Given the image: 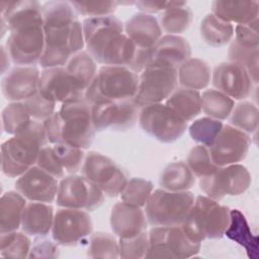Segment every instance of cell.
<instances>
[{
    "instance_id": "cell-1",
    "label": "cell",
    "mask_w": 259,
    "mask_h": 259,
    "mask_svg": "<svg viewBox=\"0 0 259 259\" xmlns=\"http://www.w3.org/2000/svg\"><path fill=\"white\" fill-rule=\"evenodd\" d=\"M1 21L9 31L6 49L16 66L39 64L45 48L42 5L37 1H0Z\"/></svg>"
},
{
    "instance_id": "cell-2",
    "label": "cell",
    "mask_w": 259,
    "mask_h": 259,
    "mask_svg": "<svg viewBox=\"0 0 259 259\" xmlns=\"http://www.w3.org/2000/svg\"><path fill=\"white\" fill-rule=\"evenodd\" d=\"M45 48L39 61L44 69L65 67L85 47L83 27L69 1H49L42 5Z\"/></svg>"
},
{
    "instance_id": "cell-3",
    "label": "cell",
    "mask_w": 259,
    "mask_h": 259,
    "mask_svg": "<svg viewBox=\"0 0 259 259\" xmlns=\"http://www.w3.org/2000/svg\"><path fill=\"white\" fill-rule=\"evenodd\" d=\"M82 27L87 52L97 64L130 68L138 48L127 37L123 23L117 17L85 18Z\"/></svg>"
},
{
    "instance_id": "cell-4",
    "label": "cell",
    "mask_w": 259,
    "mask_h": 259,
    "mask_svg": "<svg viewBox=\"0 0 259 259\" xmlns=\"http://www.w3.org/2000/svg\"><path fill=\"white\" fill-rule=\"evenodd\" d=\"M47 143L44 123L31 119L12 138L2 144V172L11 178L19 177L36 164L38 154Z\"/></svg>"
},
{
    "instance_id": "cell-5",
    "label": "cell",
    "mask_w": 259,
    "mask_h": 259,
    "mask_svg": "<svg viewBox=\"0 0 259 259\" xmlns=\"http://www.w3.org/2000/svg\"><path fill=\"white\" fill-rule=\"evenodd\" d=\"M230 222V208L206 195L195 196L194 203L181 224L185 234L196 243L205 239H220Z\"/></svg>"
},
{
    "instance_id": "cell-6",
    "label": "cell",
    "mask_w": 259,
    "mask_h": 259,
    "mask_svg": "<svg viewBox=\"0 0 259 259\" xmlns=\"http://www.w3.org/2000/svg\"><path fill=\"white\" fill-rule=\"evenodd\" d=\"M139 75L125 66L105 65L84 92L85 98L95 103L134 99L138 89Z\"/></svg>"
},
{
    "instance_id": "cell-7",
    "label": "cell",
    "mask_w": 259,
    "mask_h": 259,
    "mask_svg": "<svg viewBox=\"0 0 259 259\" xmlns=\"http://www.w3.org/2000/svg\"><path fill=\"white\" fill-rule=\"evenodd\" d=\"M194 200L195 196L189 190H153L144 206L147 221L153 227L181 225L186 220Z\"/></svg>"
},
{
    "instance_id": "cell-8",
    "label": "cell",
    "mask_w": 259,
    "mask_h": 259,
    "mask_svg": "<svg viewBox=\"0 0 259 259\" xmlns=\"http://www.w3.org/2000/svg\"><path fill=\"white\" fill-rule=\"evenodd\" d=\"M62 142L81 149L91 146L95 137V127L92 120V105L84 94L61 104Z\"/></svg>"
},
{
    "instance_id": "cell-9",
    "label": "cell",
    "mask_w": 259,
    "mask_h": 259,
    "mask_svg": "<svg viewBox=\"0 0 259 259\" xmlns=\"http://www.w3.org/2000/svg\"><path fill=\"white\" fill-rule=\"evenodd\" d=\"M148 236L149 249L145 258H190L199 252L201 246L185 234L181 225L153 227Z\"/></svg>"
},
{
    "instance_id": "cell-10",
    "label": "cell",
    "mask_w": 259,
    "mask_h": 259,
    "mask_svg": "<svg viewBox=\"0 0 259 259\" xmlns=\"http://www.w3.org/2000/svg\"><path fill=\"white\" fill-rule=\"evenodd\" d=\"M138 120L145 133L162 143H173L179 140L187 128V122L163 103L142 107Z\"/></svg>"
},
{
    "instance_id": "cell-11",
    "label": "cell",
    "mask_w": 259,
    "mask_h": 259,
    "mask_svg": "<svg viewBox=\"0 0 259 259\" xmlns=\"http://www.w3.org/2000/svg\"><path fill=\"white\" fill-rule=\"evenodd\" d=\"M177 86V69L156 65L148 66L139 74L134 101L140 108L162 103L175 91Z\"/></svg>"
},
{
    "instance_id": "cell-12",
    "label": "cell",
    "mask_w": 259,
    "mask_h": 259,
    "mask_svg": "<svg viewBox=\"0 0 259 259\" xmlns=\"http://www.w3.org/2000/svg\"><path fill=\"white\" fill-rule=\"evenodd\" d=\"M81 175L108 197L119 195L128 180L110 158L94 151L86 154Z\"/></svg>"
},
{
    "instance_id": "cell-13",
    "label": "cell",
    "mask_w": 259,
    "mask_h": 259,
    "mask_svg": "<svg viewBox=\"0 0 259 259\" xmlns=\"http://www.w3.org/2000/svg\"><path fill=\"white\" fill-rule=\"evenodd\" d=\"M251 184L247 168L239 163L219 167L212 174L199 178L200 189L206 196L221 200L227 195H240Z\"/></svg>"
},
{
    "instance_id": "cell-14",
    "label": "cell",
    "mask_w": 259,
    "mask_h": 259,
    "mask_svg": "<svg viewBox=\"0 0 259 259\" xmlns=\"http://www.w3.org/2000/svg\"><path fill=\"white\" fill-rule=\"evenodd\" d=\"M104 200L103 192L83 175L71 174L61 179L56 197L61 207L93 210Z\"/></svg>"
},
{
    "instance_id": "cell-15",
    "label": "cell",
    "mask_w": 259,
    "mask_h": 259,
    "mask_svg": "<svg viewBox=\"0 0 259 259\" xmlns=\"http://www.w3.org/2000/svg\"><path fill=\"white\" fill-rule=\"evenodd\" d=\"M93 223L83 209L62 207L54 217L52 236L54 241L63 246H75L91 235Z\"/></svg>"
},
{
    "instance_id": "cell-16",
    "label": "cell",
    "mask_w": 259,
    "mask_h": 259,
    "mask_svg": "<svg viewBox=\"0 0 259 259\" xmlns=\"http://www.w3.org/2000/svg\"><path fill=\"white\" fill-rule=\"evenodd\" d=\"M139 106L134 99L107 101L92 105V120L96 131H125L139 118Z\"/></svg>"
},
{
    "instance_id": "cell-17",
    "label": "cell",
    "mask_w": 259,
    "mask_h": 259,
    "mask_svg": "<svg viewBox=\"0 0 259 259\" xmlns=\"http://www.w3.org/2000/svg\"><path fill=\"white\" fill-rule=\"evenodd\" d=\"M251 140L248 134L232 126L223 125L208 151L213 163L221 167L241 162L248 154Z\"/></svg>"
},
{
    "instance_id": "cell-18",
    "label": "cell",
    "mask_w": 259,
    "mask_h": 259,
    "mask_svg": "<svg viewBox=\"0 0 259 259\" xmlns=\"http://www.w3.org/2000/svg\"><path fill=\"white\" fill-rule=\"evenodd\" d=\"M211 83L214 89L234 100H244L252 94L254 82L242 66L234 62L218 64L211 72Z\"/></svg>"
},
{
    "instance_id": "cell-19",
    "label": "cell",
    "mask_w": 259,
    "mask_h": 259,
    "mask_svg": "<svg viewBox=\"0 0 259 259\" xmlns=\"http://www.w3.org/2000/svg\"><path fill=\"white\" fill-rule=\"evenodd\" d=\"M38 93L54 103H63L84 94L83 88L70 75L66 67L44 69L38 82Z\"/></svg>"
},
{
    "instance_id": "cell-20",
    "label": "cell",
    "mask_w": 259,
    "mask_h": 259,
    "mask_svg": "<svg viewBox=\"0 0 259 259\" xmlns=\"http://www.w3.org/2000/svg\"><path fill=\"white\" fill-rule=\"evenodd\" d=\"M14 186L27 200L51 203L57 197L59 182L57 178L34 165L17 177Z\"/></svg>"
},
{
    "instance_id": "cell-21",
    "label": "cell",
    "mask_w": 259,
    "mask_h": 259,
    "mask_svg": "<svg viewBox=\"0 0 259 259\" xmlns=\"http://www.w3.org/2000/svg\"><path fill=\"white\" fill-rule=\"evenodd\" d=\"M40 72L35 66H16L1 82L4 97L11 102H23L38 91Z\"/></svg>"
},
{
    "instance_id": "cell-22",
    "label": "cell",
    "mask_w": 259,
    "mask_h": 259,
    "mask_svg": "<svg viewBox=\"0 0 259 259\" xmlns=\"http://www.w3.org/2000/svg\"><path fill=\"white\" fill-rule=\"evenodd\" d=\"M191 58V47L181 35L165 34L150 50L149 65L165 66L178 69Z\"/></svg>"
},
{
    "instance_id": "cell-23",
    "label": "cell",
    "mask_w": 259,
    "mask_h": 259,
    "mask_svg": "<svg viewBox=\"0 0 259 259\" xmlns=\"http://www.w3.org/2000/svg\"><path fill=\"white\" fill-rule=\"evenodd\" d=\"M148 221L145 210L142 207L126 203L117 202L110 212V227L118 238H131L145 232Z\"/></svg>"
},
{
    "instance_id": "cell-24",
    "label": "cell",
    "mask_w": 259,
    "mask_h": 259,
    "mask_svg": "<svg viewBox=\"0 0 259 259\" xmlns=\"http://www.w3.org/2000/svg\"><path fill=\"white\" fill-rule=\"evenodd\" d=\"M123 26L127 37L137 48L143 50L152 49L163 33L158 19L152 14L141 11L132 15Z\"/></svg>"
},
{
    "instance_id": "cell-25",
    "label": "cell",
    "mask_w": 259,
    "mask_h": 259,
    "mask_svg": "<svg viewBox=\"0 0 259 259\" xmlns=\"http://www.w3.org/2000/svg\"><path fill=\"white\" fill-rule=\"evenodd\" d=\"M211 13L232 24H249L258 19L259 3L258 1L217 0L211 3Z\"/></svg>"
},
{
    "instance_id": "cell-26",
    "label": "cell",
    "mask_w": 259,
    "mask_h": 259,
    "mask_svg": "<svg viewBox=\"0 0 259 259\" xmlns=\"http://www.w3.org/2000/svg\"><path fill=\"white\" fill-rule=\"evenodd\" d=\"M54 217L50 203L31 201L24 208L20 228L28 236L45 237L52 231Z\"/></svg>"
},
{
    "instance_id": "cell-27",
    "label": "cell",
    "mask_w": 259,
    "mask_h": 259,
    "mask_svg": "<svg viewBox=\"0 0 259 259\" xmlns=\"http://www.w3.org/2000/svg\"><path fill=\"white\" fill-rule=\"evenodd\" d=\"M26 198L18 191L5 192L0 199V234L17 231L21 227V221Z\"/></svg>"
},
{
    "instance_id": "cell-28",
    "label": "cell",
    "mask_w": 259,
    "mask_h": 259,
    "mask_svg": "<svg viewBox=\"0 0 259 259\" xmlns=\"http://www.w3.org/2000/svg\"><path fill=\"white\" fill-rule=\"evenodd\" d=\"M177 76L180 87L199 91L209 85L211 70L205 61L189 58L177 69Z\"/></svg>"
},
{
    "instance_id": "cell-29",
    "label": "cell",
    "mask_w": 259,
    "mask_h": 259,
    "mask_svg": "<svg viewBox=\"0 0 259 259\" xmlns=\"http://www.w3.org/2000/svg\"><path fill=\"white\" fill-rule=\"evenodd\" d=\"M224 235L242 246L250 258L257 257L258 237L253 235L245 215L239 209H230V222Z\"/></svg>"
},
{
    "instance_id": "cell-30",
    "label": "cell",
    "mask_w": 259,
    "mask_h": 259,
    "mask_svg": "<svg viewBox=\"0 0 259 259\" xmlns=\"http://www.w3.org/2000/svg\"><path fill=\"white\" fill-rule=\"evenodd\" d=\"M165 104L187 122L201 112V94L196 90L179 87L165 100Z\"/></svg>"
},
{
    "instance_id": "cell-31",
    "label": "cell",
    "mask_w": 259,
    "mask_h": 259,
    "mask_svg": "<svg viewBox=\"0 0 259 259\" xmlns=\"http://www.w3.org/2000/svg\"><path fill=\"white\" fill-rule=\"evenodd\" d=\"M196 181L186 162L179 161L170 163L165 167L159 178V184L163 189L169 191L189 190Z\"/></svg>"
},
{
    "instance_id": "cell-32",
    "label": "cell",
    "mask_w": 259,
    "mask_h": 259,
    "mask_svg": "<svg viewBox=\"0 0 259 259\" xmlns=\"http://www.w3.org/2000/svg\"><path fill=\"white\" fill-rule=\"evenodd\" d=\"M199 30L201 38L205 44L210 47L220 48L232 40L235 27L232 23L217 17L213 13H208L201 20Z\"/></svg>"
},
{
    "instance_id": "cell-33",
    "label": "cell",
    "mask_w": 259,
    "mask_h": 259,
    "mask_svg": "<svg viewBox=\"0 0 259 259\" xmlns=\"http://www.w3.org/2000/svg\"><path fill=\"white\" fill-rule=\"evenodd\" d=\"M192 19L193 13L186 6V2H178L175 6L163 11L158 21L167 34L179 35L190 26Z\"/></svg>"
},
{
    "instance_id": "cell-34",
    "label": "cell",
    "mask_w": 259,
    "mask_h": 259,
    "mask_svg": "<svg viewBox=\"0 0 259 259\" xmlns=\"http://www.w3.org/2000/svg\"><path fill=\"white\" fill-rule=\"evenodd\" d=\"M65 67L70 75L83 88L84 92L98 72L97 63L90 54L84 50L71 57Z\"/></svg>"
},
{
    "instance_id": "cell-35",
    "label": "cell",
    "mask_w": 259,
    "mask_h": 259,
    "mask_svg": "<svg viewBox=\"0 0 259 259\" xmlns=\"http://www.w3.org/2000/svg\"><path fill=\"white\" fill-rule=\"evenodd\" d=\"M234 106V99L214 88L206 89L201 94V111L208 117L225 120L229 118Z\"/></svg>"
},
{
    "instance_id": "cell-36",
    "label": "cell",
    "mask_w": 259,
    "mask_h": 259,
    "mask_svg": "<svg viewBox=\"0 0 259 259\" xmlns=\"http://www.w3.org/2000/svg\"><path fill=\"white\" fill-rule=\"evenodd\" d=\"M31 246V241L25 233L13 231L0 236V253L3 258H28Z\"/></svg>"
},
{
    "instance_id": "cell-37",
    "label": "cell",
    "mask_w": 259,
    "mask_h": 259,
    "mask_svg": "<svg viewBox=\"0 0 259 259\" xmlns=\"http://www.w3.org/2000/svg\"><path fill=\"white\" fill-rule=\"evenodd\" d=\"M259 111L251 101H241L235 104L229 118L230 124L246 134H253L258 127Z\"/></svg>"
},
{
    "instance_id": "cell-38",
    "label": "cell",
    "mask_w": 259,
    "mask_h": 259,
    "mask_svg": "<svg viewBox=\"0 0 259 259\" xmlns=\"http://www.w3.org/2000/svg\"><path fill=\"white\" fill-rule=\"evenodd\" d=\"M228 56L231 62L246 69L255 85L258 83V48L244 47L233 40L230 45Z\"/></svg>"
},
{
    "instance_id": "cell-39",
    "label": "cell",
    "mask_w": 259,
    "mask_h": 259,
    "mask_svg": "<svg viewBox=\"0 0 259 259\" xmlns=\"http://www.w3.org/2000/svg\"><path fill=\"white\" fill-rule=\"evenodd\" d=\"M87 255L91 258H118V242L111 234L96 232L89 239Z\"/></svg>"
},
{
    "instance_id": "cell-40",
    "label": "cell",
    "mask_w": 259,
    "mask_h": 259,
    "mask_svg": "<svg viewBox=\"0 0 259 259\" xmlns=\"http://www.w3.org/2000/svg\"><path fill=\"white\" fill-rule=\"evenodd\" d=\"M154 190L153 183L147 179L134 177L127 180L120 195L121 201L144 207Z\"/></svg>"
},
{
    "instance_id": "cell-41",
    "label": "cell",
    "mask_w": 259,
    "mask_h": 259,
    "mask_svg": "<svg viewBox=\"0 0 259 259\" xmlns=\"http://www.w3.org/2000/svg\"><path fill=\"white\" fill-rule=\"evenodd\" d=\"M221 120L211 117H201L194 120L188 131L191 139L199 145L210 147L223 127Z\"/></svg>"
},
{
    "instance_id": "cell-42",
    "label": "cell",
    "mask_w": 259,
    "mask_h": 259,
    "mask_svg": "<svg viewBox=\"0 0 259 259\" xmlns=\"http://www.w3.org/2000/svg\"><path fill=\"white\" fill-rule=\"evenodd\" d=\"M31 119L23 102H11L2 111V128L9 135H15Z\"/></svg>"
},
{
    "instance_id": "cell-43",
    "label": "cell",
    "mask_w": 259,
    "mask_h": 259,
    "mask_svg": "<svg viewBox=\"0 0 259 259\" xmlns=\"http://www.w3.org/2000/svg\"><path fill=\"white\" fill-rule=\"evenodd\" d=\"M186 164L195 177L198 178L208 176L219 168V166L213 163L208 148L202 145L194 146L190 150L187 156Z\"/></svg>"
},
{
    "instance_id": "cell-44",
    "label": "cell",
    "mask_w": 259,
    "mask_h": 259,
    "mask_svg": "<svg viewBox=\"0 0 259 259\" xmlns=\"http://www.w3.org/2000/svg\"><path fill=\"white\" fill-rule=\"evenodd\" d=\"M53 148L66 172L76 174L81 171L86 156L83 149L67 143L54 144Z\"/></svg>"
},
{
    "instance_id": "cell-45",
    "label": "cell",
    "mask_w": 259,
    "mask_h": 259,
    "mask_svg": "<svg viewBox=\"0 0 259 259\" xmlns=\"http://www.w3.org/2000/svg\"><path fill=\"white\" fill-rule=\"evenodd\" d=\"M119 257L123 259L145 258L149 249L148 233L142 232L131 238H119Z\"/></svg>"
},
{
    "instance_id": "cell-46",
    "label": "cell",
    "mask_w": 259,
    "mask_h": 259,
    "mask_svg": "<svg viewBox=\"0 0 259 259\" xmlns=\"http://www.w3.org/2000/svg\"><path fill=\"white\" fill-rule=\"evenodd\" d=\"M77 14L86 18L109 16L114 13L119 2L116 1H71Z\"/></svg>"
},
{
    "instance_id": "cell-47",
    "label": "cell",
    "mask_w": 259,
    "mask_h": 259,
    "mask_svg": "<svg viewBox=\"0 0 259 259\" xmlns=\"http://www.w3.org/2000/svg\"><path fill=\"white\" fill-rule=\"evenodd\" d=\"M27 111L29 112L30 116L34 120L38 121H45L47 118H49L52 114H54L56 111V103L51 102L44 98L37 91L34 95L27 98L23 101Z\"/></svg>"
},
{
    "instance_id": "cell-48",
    "label": "cell",
    "mask_w": 259,
    "mask_h": 259,
    "mask_svg": "<svg viewBox=\"0 0 259 259\" xmlns=\"http://www.w3.org/2000/svg\"><path fill=\"white\" fill-rule=\"evenodd\" d=\"M35 165L57 179L65 177L66 171L60 163L53 146H45L40 150Z\"/></svg>"
},
{
    "instance_id": "cell-49",
    "label": "cell",
    "mask_w": 259,
    "mask_h": 259,
    "mask_svg": "<svg viewBox=\"0 0 259 259\" xmlns=\"http://www.w3.org/2000/svg\"><path fill=\"white\" fill-rule=\"evenodd\" d=\"M258 19L249 23L236 25L234 30L235 41L241 46L249 48H258L259 36L257 28Z\"/></svg>"
},
{
    "instance_id": "cell-50",
    "label": "cell",
    "mask_w": 259,
    "mask_h": 259,
    "mask_svg": "<svg viewBox=\"0 0 259 259\" xmlns=\"http://www.w3.org/2000/svg\"><path fill=\"white\" fill-rule=\"evenodd\" d=\"M58 246L50 240H37L30 249L28 258H58Z\"/></svg>"
},
{
    "instance_id": "cell-51",
    "label": "cell",
    "mask_w": 259,
    "mask_h": 259,
    "mask_svg": "<svg viewBox=\"0 0 259 259\" xmlns=\"http://www.w3.org/2000/svg\"><path fill=\"white\" fill-rule=\"evenodd\" d=\"M46 131L48 142L51 144H58L62 142L61 134V116L59 111L52 114L49 118L42 121Z\"/></svg>"
},
{
    "instance_id": "cell-52",
    "label": "cell",
    "mask_w": 259,
    "mask_h": 259,
    "mask_svg": "<svg viewBox=\"0 0 259 259\" xmlns=\"http://www.w3.org/2000/svg\"><path fill=\"white\" fill-rule=\"evenodd\" d=\"M178 2L174 1H163V2H158V1H138L135 2L136 6L141 10V12H145L148 14L152 13H157V12H163L173 6H175Z\"/></svg>"
},
{
    "instance_id": "cell-53",
    "label": "cell",
    "mask_w": 259,
    "mask_h": 259,
    "mask_svg": "<svg viewBox=\"0 0 259 259\" xmlns=\"http://www.w3.org/2000/svg\"><path fill=\"white\" fill-rule=\"evenodd\" d=\"M1 56H2V60H1V74H5L6 73V70L9 69V66H10V61H11V58L8 54V51L6 49V47L2 46L1 47Z\"/></svg>"
}]
</instances>
